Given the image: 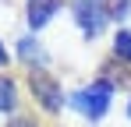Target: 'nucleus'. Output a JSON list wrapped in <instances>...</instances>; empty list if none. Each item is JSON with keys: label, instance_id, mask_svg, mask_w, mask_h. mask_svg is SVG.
Here are the masks:
<instances>
[{"label": "nucleus", "instance_id": "nucleus-1", "mask_svg": "<svg viewBox=\"0 0 131 127\" xmlns=\"http://www.w3.org/2000/svg\"><path fill=\"white\" fill-rule=\"evenodd\" d=\"M110 92H113V88H106V85L99 81V85H92V88L74 92L67 103L74 106V109H82L85 117H92V120H96V117H103V113L110 109Z\"/></svg>", "mask_w": 131, "mask_h": 127}, {"label": "nucleus", "instance_id": "nucleus-2", "mask_svg": "<svg viewBox=\"0 0 131 127\" xmlns=\"http://www.w3.org/2000/svg\"><path fill=\"white\" fill-rule=\"evenodd\" d=\"M28 85H32V95L43 103V109H50V113H57V109H60L64 95H60L57 78H50L46 71H32V74H28Z\"/></svg>", "mask_w": 131, "mask_h": 127}, {"label": "nucleus", "instance_id": "nucleus-3", "mask_svg": "<svg viewBox=\"0 0 131 127\" xmlns=\"http://www.w3.org/2000/svg\"><path fill=\"white\" fill-rule=\"evenodd\" d=\"M71 7H74V18H78V25H82V32L96 39V35L103 32V25H106L103 4H99V0H74Z\"/></svg>", "mask_w": 131, "mask_h": 127}, {"label": "nucleus", "instance_id": "nucleus-4", "mask_svg": "<svg viewBox=\"0 0 131 127\" xmlns=\"http://www.w3.org/2000/svg\"><path fill=\"white\" fill-rule=\"evenodd\" d=\"M57 7H60V0H28V25L43 28L46 21L57 14Z\"/></svg>", "mask_w": 131, "mask_h": 127}, {"label": "nucleus", "instance_id": "nucleus-5", "mask_svg": "<svg viewBox=\"0 0 131 127\" xmlns=\"http://www.w3.org/2000/svg\"><path fill=\"white\" fill-rule=\"evenodd\" d=\"M18 49H21V57H25L28 64H43V60H46L43 46H39V42H32V39H21V46H18Z\"/></svg>", "mask_w": 131, "mask_h": 127}, {"label": "nucleus", "instance_id": "nucleus-6", "mask_svg": "<svg viewBox=\"0 0 131 127\" xmlns=\"http://www.w3.org/2000/svg\"><path fill=\"white\" fill-rule=\"evenodd\" d=\"M113 49H117V57H121L124 64H131V32H117Z\"/></svg>", "mask_w": 131, "mask_h": 127}, {"label": "nucleus", "instance_id": "nucleus-7", "mask_svg": "<svg viewBox=\"0 0 131 127\" xmlns=\"http://www.w3.org/2000/svg\"><path fill=\"white\" fill-rule=\"evenodd\" d=\"M99 4H103L106 18H124L128 14V0H99Z\"/></svg>", "mask_w": 131, "mask_h": 127}, {"label": "nucleus", "instance_id": "nucleus-8", "mask_svg": "<svg viewBox=\"0 0 131 127\" xmlns=\"http://www.w3.org/2000/svg\"><path fill=\"white\" fill-rule=\"evenodd\" d=\"M14 106V85L11 78H0V109H11Z\"/></svg>", "mask_w": 131, "mask_h": 127}, {"label": "nucleus", "instance_id": "nucleus-9", "mask_svg": "<svg viewBox=\"0 0 131 127\" xmlns=\"http://www.w3.org/2000/svg\"><path fill=\"white\" fill-rule=\"evenodd\" d=\"M7 127H36V124H32L28 117H14V120H11V124H7Z\"/></svg>", "mask_w": 131, "mask_h": 127}, {"label": "nucleus", "instance_id": "nucleus-10", "mask_svg": "<svg viewBox=\"0 0 131 127\" xmlns=\"http://www.w3.org/2000/svg\"><path fill=\"white\" fill-rule=\"evenodd\" d=\"M0 64H7V49L4 46H0Z\"/></svg>", "mask_w": 131, "mask_h": 127}, {"label": "nucleus", "instance_id": "nucleus-11", "mask_svg": "<svg viewBox=\"0 0 131 127\" xmlns=\"http://www.w3.org/2000/svg\"><path fill=\"white\" fill-rule=\"evenodd\" d=\"M128 117H131V106H128Z\"/></svg>", "mask_w": 131, "mask_h": 127}]
</instances>
